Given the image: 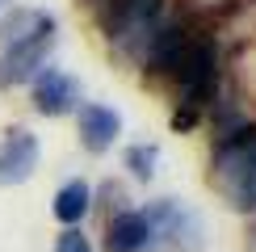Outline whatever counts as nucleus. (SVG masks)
I'll use <instances>...</instances> for the list:
<instances>
[{"label": "nucleus", "instance_id": "11", "mask_svg": "<svg viewBox=\"0 0 256 252\" xmlns=\"http://www.w3.org/2000/svg\"><path fill=\"white\" fill-rule=\"evenodd\" d=\"M55 252H92V244L80 227H63L59 240H55Z\"/></svg>", "mask_w": 256, "mask_h": 252}, {"label": "nucleus", "instance_id": "10", "mask_svg": "<svg viewBox=\"0 0 256 252\" xmlns=\"http://www.w3.org/2000/svg\"><path fill=\"white\" fill-rule=\"evenodd\" d=\"M156 164H160V147H156V143H134V147H126V168H130L138 181H152V176H156Z\"/></svg>", "mask_w": 256, "mask_h": 252}, {"label": "nucleus", "instance_id": "13", "mask_svg": "<svg viewBox=\"0 0 256 252\" xmlns=\"http://www.w3.org/2000/svg\"><path fill=\"white\" fill-rule=\"evenodd\" d=\"M252 231H256V227H252Z\"/></svg>", "mask_w": 256, "mask_h": 252}, {"label": "nucleus", "instance_id": "8", "mask_svg": "<svg viewBox=\"0 0 256 252\" xmlns=\"http://www.w3.org/2000/svg\"><path fill=\"white\" fill-rule=\"evenodd\" d=\"M143 244H147V227L138 210H122L118 218H110L105 252H143Z\"/></svg>", "mask_w": 256, "mask_h": 252}, {"label": "nucleus", "instance_id": "1", "mask_svg": "<svg viewBox=\"0 0 256 252\" xmlns=\"http://www.w3.org/2000/svg\"><path fill=\"white\" fill-rule=\"evenodd\" d=\"M50 46H55V17L50 13H26V30L4 34L0 84H30L42 68H46Z\"/></svg>", "mask_w": 256, "mask_h": 252}, {"label": "nucleus", "instance_id": "2", "mask_svg": "<svg viewBox=\"0 0 256 252\" xmlns=\"http://www.w3.org/2000/svg\"><path fill=\"white\" fill-rule=\"evenodd\" d=\"M214 181L236 210H256V126L218 143Z\"/></svg>", "mask_w": 256, "mask_h": 252}, {"label": "nucleus", "instance_id": "7", "mask_svg": "<svg viewBox=\"0 0 256 252\" xmlns=\"http://www.w3.org/2000/svg\"><path fill=\"white\" fill-rule=\"evenodd\" d=\"M76 126H80V139H84L88 152H105V147H114V143H118V134H122L118 110L97 105V101H88V105H80V110H76Z\"/></svg>", "mask_w": 256, "mask_h": 252}, {"label": "nucleus", "instance_id": "9", "mask_svg": "<svg viewBox=\"0 0 256 252\" xmlns=\"http://www.w3.org/2000/svg\"><path fill=\"white\" fill-rule=\"evenodd\" d=\"M88 206H92V189L88 181H68V185H59V194H55V218L63 227H80L84 223V214H88Z\"/></svg>", "mask_w": 256, "mask_h": 252}, {"label": "nucleus", "instance_id": "3", "mask_svg": "<svg viewBox=\"0 0 256 252\" xmlns=\"http://www.w3.org/2000/svg\"><path fill=\"white\" fill-rule=\"evenodd\" d=\"M138 214H143V227H147L143 252H189L202 244V218L172 198H160V202L143 206Z\"/></svg>", "mask_w": 256, "mask_h": 252}, {"label": "nucleus", "instance_id": "5", "mask_svg": "<svg viewBox=\"0 0 256 252\" xmlns=\"http://www.w3.org/2000/svg\"><path fill=\"white\" fill-rule=\"evenodd\" d=\"M30 88H34V110L46 114V118L72 114L80 105V84L72 80L63 68H42L38 76L30 80Z\"/></svg>", "mask_w": 256, "mask_h": 252}, {"label": "nucleus", "instance_id": "4", "mask_svg": "<svg viewBox=\"0 0 256 252\" xmlns=\"http://www.w3.org/2000/svg\"><path fill=\"white\" fill-rule=\"evenodd\" d=\"M176 76H180V105L189 114L206 110L218 88V50L210 42H189L176 63Z\"/></svg>", "mask_w": 256, "mask_h": 252}, {"label": "nucleus", "instance_id": "12", "mask_svg": "<svg viewBox=\"0 0 256 252\" xmlns=\"http://www.w3.org/2000/svg\"><path fill=\"white\" fill-rule=\"evenodd\" d=\"M101 4H105V0H101Z\"/></svg>", "mask_w": 256, "mask_h": 252}, {"label": "nucleus", "instance_id": "6", "mask_svg": "<svg viewBox=\"0 0 256 252\" xmlns=\"http://www.w3.org/2000/svg\"><path fill=\"white\" fill-rule=\"evenodd\" d=\"M34 168H38V139L26 130V126L8 130L4 139H0V185L30 181Z\"/></svg>", "mask_w": 256, "mask_h": 252}]
</instances>
